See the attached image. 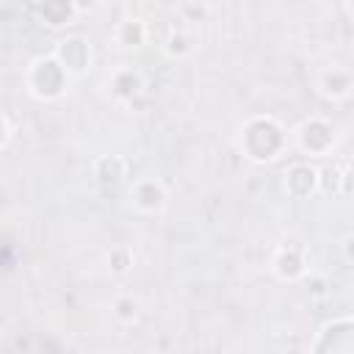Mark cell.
<instances>
[{
	"label": "cell",
	"mask_w": 354,
	"mask_h": 354,
	"mask_svg": "<svg viewBox=\"0 0 354 354\" xmlns=\"http://www.w3.org/2000/svg\"><path fill=\"white\" fill-rule=\"evenodd\" d=\"M290 133L288 127L271 116V113H254L249 116L241 127H238V138H235V147L238 152L257 163V166H266V163H274L279 155L288 152V144H290Z\"/></svg>",
	"instance_id": "cell-1"
},
{
	"label": "cell",
	"mask_w": 354,
	"mask_h": 354,
	"mask_svg": "<svg viewBox=\"0 0 354 354\" xmlns=\"http://www.w3.org/2000/svg\"><path fill=\"white\" fill-rule=\"evenodd\" d=\"M72 80L75 77L53 53L33 58L25 69V91L39 102H58L61 97H66Z\"/></svg>",
	"instance_id": "cell-2"
},
{
	"label": "cell",
	"mask_w": 354,
	"mask_h": 354,
	"mask_svg": "<svg viewBox=\"0 0 354 354\" xmlns=\"http://www.w3.org/2000/svg\"><path fill=\"white\" fill-rule=\"evenodd\" d=\"M293 144L296 149L310 158V160H321V158H329L337 147V127L326 119V116H307L301 119L293 130Z\"/></svg>",
	"instance_id": "cell-3"
},
{
	"label": "cell",
	"mask_w": 354,
	"mask_h": 354,
	"mask_svg": "<svg viewBox=\"0 0 354 354\" xmlns=\"http://www.w3.org/2000/svg\"><path fill=\"white\" fill-rule=\"evenodd\" d=\"M268 271L279 279V282H301L310 274V252L304 243L299 241H285L274 249Z\"/></svg>",
	"instance_id": "cell-4"
},
{
	"label": "cell",
	"mask_w": 354,
	"mask_h": 354,
	"mask_svg": "<svg viewBox=\"0 0 354 354\" xmlns=\"http://www.w3.org/2000/svg\"><path fill=\"white\" fill-rule=\"evenodd\" d=\"M310 351L315 354H354V315L329 318L313 337Z\"/></svg>",
	"instance_id": "cell-5"
},
{
	"label": "cell",
	"mask_w": 354,
	"mask_h": 354,
	"mask_svg": "<svg viewBox=\"0 0 354 354\" xmlns=\"http://www.w3.org/2000/svg\"><path fill=\"white\" fill-rule=\"evenodd\" d=\"M127 199H130V207L141 216H160L169 205V191L163 185L160 177H136L127 188Z\"/></svg>",
	"instance_id": "cell-6"
},
{
	"label": "cell",
	"mask_w": 354,
	"mask_h": 354,
	"mask_svg": "<svg viewBox=\"0 0 354 354\" xmlns=\"http://www.w3.org/2000/svg\"><path fill=\"white\" fill-rule=\"evenodd\" d=\"M282 188L290 199H310L321 191V169L310 160H296L282 174Z\"/></svg>",
	"instance_id": "cell-7"
},
{
	"label": "cell",
	"mask_w": 354,
	"mask_h": 354,
	"mask_svg": "<svg viewBox=\"0 0 354 354\" xmlns=\"http://www.w3.org/2000/svg\"><path fill=\"white\" fill-rule=\"evenodd\" d=\"M53 55L66 66L72 77H83L91 69V44L83 36H66L53 47Z\"/></svg>",
	"instance_id": "cell-8"
},
{
	"label": "cell",
	"mask_w": 354,
	"mask_h": 354,
	"mask_svg": "<svg viewBox=\"0 0 354 354\" xmlns=\"http://www.w3.org/2000/svg\"><path fill=\"white\" fill-rule=\"evenodd\" d=\"M108 88H111V94H113L116 102H124L127 105V102H133V100H138L144 94L147 80H144V75H141L138 66L124 64V66L113 69V75L108 77Z\"/></svg>",
	"instance_id": "cell-9"
},
{
	"label": "cell",
	"mask_w": 354,
	"mask_h": 354,
	"mask_svg": "<svg viewBox=\"0 0 354 354\" xmlns=\"http://www.w3.org/2000/svg\"><path fill=\"white\" fill-rule=\"evenodd\" d=\"M315 88L324 100L343 102L354 91V75L346 66H326V69H321V75L315 80Z\"/></svg>",
	"instance_id": "cell-10"
},
{
	"label": "cell",
	"mask_w": 354,
	"mask_h": 354,
	"mask_svg": "<svg viewBox=\"0 0 354 354\" xmlns=\"http://www.w3.org/2000/svg\"><path fill=\"white\" fill-rule=\"evenodd\" d=\"M77 14H80V8L75 0H36V17L41 19V25H47L53 30L69 28L77 19Z\"/></svg>",
	"instance_id": "cell-11"
},
{
	"label": "cell",
	"mask_w": 354,
	"mask_h": 354,
	"mask_svg": "<svg viewBox=\"0 0 354 354\" xmlns=\"http://www.w3.org/2000/svg\"><path fill=\"white\" fill-rule=\"evenodd\" d=\"M113 41L124 50H138L149 41V25L141 17H124L113 28Z\"/></svg>",
	"instance_id": "cell-12"
},
{
	"label": "cell",
	"mask_w": 354,
	"mask_h": 354,
	"mask_svg": "<svg viewBox=\"0 0 354 354\" xmlns=\"http://www.w3.org/2000/svg\"><path fill=\"white\" fill-rule=\"evenodd\" d=\"M91 171H94V180H97L100 185L113 188V185H119V183L127 177V160H124L122 155H100V158L94 160Z\"/></svg>",
	"instance_id": "cell-13"
},
{
	"label": "cell",
	"mask_w": 354,
	"mask_h": 354,
	"mask_svg": "<svg viewBox=\"0 0 354 354\" xmlns=\"http://www.w3.org/2000/svg\"><path fill=\"white\" fill-rule=\"evenodd\" d=\"M111 315L116 318V324L122 326H133L141 315V299L133 296V293H119L113 301H111Z\"/></svg>",
	"instance_id": "cell-14"
},
{
	"label": "cell",
	"mask_w": 354,
	"mask_h": 354,
	"mask_svg": "<svg viewBox=\"0 0 354 354\" xmlns=\"http://www.w3.org/2000/svg\"><path fill=\"white\" fill-rule=\"evenodd\" d=\"M163 53L169 58H174V61H183V58H188L194 53V39L185 30H171L166 44H163Z\"/></svg>",
	"instance_id": "cell-15"
},
{
	"label": "cell",
	"mask_w": 354,
	"mask_h": 354,
	"mask_svg": "<svg viewBox=\"0 0 354 354\" xmlns=\"http://www.w3.org/2000/svg\"><path fill=\"white\" fill-rule=\"evenodd\" d=\"M136 266V257H133V249L130 246H113L108 252V271L113 277H127Z\"/></svg>",
	"instance_id": "cell-16"
},
{
	"label": "cell",
	"mask_w": 354,
	"mask_h": 354,
	"mask_svg": "<svg viewBox=\"0 0 354 354\" xmlns=\"http://www.w3.org/2000/svg\"><path fill=\"white\" fill-rule=\"evenodd\" d=\"M337 194H343V196H354V166H348V169L340 171Z\"/></svg>",
	"instance_id": "cell-17"
},
{
	"label": "cell",
	"mask_w": 354,
	"mask_h": 354,
	"mask_svg": "<svg viewBox=\"0 0 354 354\" xmlns=\"http://www.w3.org/2000/svg\"><path fill=\"white\" fill-rule=\"evenodd\" d=\"M11 138H14V124H11V116L8 113H3V149H8V144H11Z\"/></svg>",
	"instance_id": "cell-18"
},
{
	"label": "cell",
	"mask_w": 354,
	"mask_h": 354,
	"mask_svg": "<svg viewBox=\"0 0 354 354\" xmlns=\"http://www.w3.org/2000/svg\"><path fill=\"white\" fill-rule=\"evenodd\" d=\"M340 249H343V257H346L348 263H354V235H346L343 243H340Z\"/></svg>",
	"instance_id": "cell-19"
},
{
	"label": "cell",
	"mask_w": 354,
	"mask_h": 354,
	"mask_svg": "<svg viewBox=\"0 0 354 354\" xmlns=\"http://www.w3.org/2000/svg\"><path fill=\"white\" fill-rule=\"evenodd\" d=\"M77 3V8H80V14H86V11H94L102 0H75Z\"/></svg>",
	"instance_id": "cell-20"
},
{
	"label": "cell",
	"mask_w": 354,
	"mask_h": 354,
	"mask_svg": "<svg viewBox=\"0 0 354 354\" xmlns=\"http://www.w3.org/2000/svg\"><path fill=\"white\" fill-rule=\"evenodd\" d=\"M343 6H346V14L354 19V0H343Z\"/></svg>",
	"instance_id": "cell-21"
},
{
	"label": "cell",
	"mask_w": 354,
	"mask_h": 354,
	"mask_svg": "<svg viewBox=\"0 0 354 354\" xmlns=\"http://www.w3.org/2000/svg\"><path fill=\"white\" fill-rule=\"evenodd\" d=\"M127 3H144V0H127Z\"/></svg>",
	"instance_id": "cell-22"
}]
</instances>
